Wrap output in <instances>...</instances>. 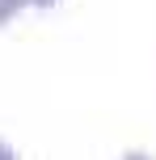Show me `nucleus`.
Wrapping results in <instances>:
<instances>
[{
  "mask_svg": "<svg viewBox=\"0 0 156 160\" xmlns=\"http://www.w3.org/2000/svg\"><path fill=\"white\" fill-rule=\"evenodd\" d=\"M25 4H30V0H0V25H8V21H13V17L21 13Z\"/></svg>",
  "mask_w": 156,
  "mask_h": 160,
  "instance_id": "nucleus-1",
  "label": "nucleus"
},
{
  "mask_svg": "<svg viewBox=\"0 0 156 160\" xmlns=\"http://www.w3.org/2000/svg\"><path fill=\"white\" fill-rule=\"evenodd\" d=\"M0 160H17V152H13V148L4 143V139H0Z\"/></svg>",
  "mask_w": 156,
  "mask_h": 160,
  "instance_id": "nucleus-2",
  "label": "nucleus"
},
{
  "mask_svg": "<svg viewBox=\"0 0 156 160\" xmlns=\"http://www.w3.org/2000/svg\"><path fill=\"white\" fill-rule=\"evenodd\" d=\"M123 160H156V156H148V152H127Z\"/></svg>",
  "mask_w": 156,
  "mask_h": 160,
  "instance_id": "nucleus-3",
  "label": "nucleus"
},
{
  "mask_svg": "<svg viewBox=\"0 0 156 160\" xmlns=\"http://www.w3.org/2000/svg\"><path fill=\"white\" fill-rule=\"evenodd\" d=\"M30 4H38V8H51V4H55V0H30Z\"/></svg>",
  "mask_w": 156,
  "mask_h": 160,
  "instance_id": "nucleus-4",
  "label": "nucleus"
}]
</instances>
